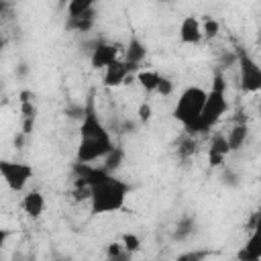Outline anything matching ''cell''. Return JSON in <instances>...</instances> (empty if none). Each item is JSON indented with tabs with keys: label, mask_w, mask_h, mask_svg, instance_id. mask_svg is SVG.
Wrapping results in <instances>:
<instances>
[{
	"label": "cell",
	"mask_w": 261,
	"mask_h": 261,
	"mask_svg": "<svg viewBox=\"0 0 261 261\" xmlns=\"http://www.w3.org/2000/svg\"><path fill=\"white\" fill-rule=\"evenodd\" d=\"M114 143L110 133L106 130L104 122L100 120L94 98L90 96L84 104V114H82V124H80V143L75 157L80 163H94L98 159H104L112 151Z\"/></svg>",
	"instance_id": "1"
},
{
	"label": "cell",
	"mask_w": 261,
	"mask_h": 261,
	"mask_svg": "<svg viewBox=\"0 0 261 261\" xmlns=\"http://www.w3.org/2000/svg\"><path fill=\"white\" fill-rule=\"evenodd\" d=\"M128 184L114 177L112 173H104L96 181L90 184V208L92 214H110L124 208L128 196Z\"/></svg>",
	"instance_id": "2"
},
{
	"label": "cell",
	"mask_w": 261,
	"mask_h": 261,
	"mask_svg": "<svg viewBox=\"0 0 261 261\" xmlns=\"http://www.w3.org/2000/svg\"><path fill=\"white\" fill-rule=\"evenodd\" d=\"M204 100H206V90L200 86H188L179 94L173 106V118L179 120L188 133H198V120Z\"/></svg>",
	"instance_id": "3"
},
{
	"label": "cell",
	"mask_w": 261,
	"mask_h": 261,
	"mask_svg": "<svg viewBox=\"0 0 261 261\" xmlns=\"http://www.w3.org/2000/svg\"><path fill=\"white\" fill-rule=\"evenodd\" d=\"M224 90H226V82L220 73H216L214 82H212V88L206 90V100H204L200 120H198V133H206L208 128H212L222 118V114L226 112L228 102H226Z\"/></svg>",
	"instance_id": "4"
},
{
	"label": "cell",
	"mask_w": 261,
	"mask_h": 261,
	"mask_svg": "<svg viewBox=\"0 0 261 261\" xmlns=\"http://www.w3.org/2000/svg\"><path fill=\"white\" fill-rule=\"evenodd\" d=\"M0 177L12 192H22L27 184L33 179V167L22 161L0 159Z\"/></svg>",
	"instance_id": "5"
},
{
	"label": "cell",
	"mask_w": 261,
	"mask_h": 261,
	"mask_svg": "<svg viewBox=\"0 0 261 261\" xmlns=\"http://www.w3.org/2000/svg\"><path fill=\"white\" fill-rule=\"evenodd\" d=\"M239 73H241V88L245 92H259L261 90V67L249 53H239Z\"/></svg>",
	"instance_id": "6"
},
{
	"label": "cell",
	"mask_w": 261,
	"mask_h": 261,
	"mask_svg": "<svg viewBox=\"0 0 261 261\" xmlns=\"http://www.w3.org/2000/svg\"><path fill=\"white\" fill-rule=\"evenodd\" d=\"M137 67H133L130 63L122 61V59H114L112 63H108L104 67V75H102V84L106 88H118V86H124L126 77L135 71Z\"/></svg>",
	"instance_id": "7"
},
{
	"label": "cell",
	"mask_w": 261,
	"mask_h": 261,
	"mask_svg": "<svg viewBox=\"0 0 261 261\" xmlns=\"http://www.w3.org/2000/svg\"><path fill=\"white\" fill-rule=\"evenodd\" d=\"M114 59H118V47L106 41H98L90 53V65L94 69H104Z\"/></svg>",
	"instance_id": "8"
},
{
	"label": "cell",
	"mask_w": 261,
	"mask_h": 261,
	"mask_svg": "<svg viewBox=\"0 0 261 261\" xmlns=\"http://www.w3.org/2000/svg\"><path fill=\"white\" fill-rule=\"evenodd\" d=\"M202 27H200V18L194 14H188L181 18L179 22V41L184 45H198L202 41Z\"/></svg>",
	"instance_id": "9"
},
{
	"label": "cell",
	"mask_w": 261,
	"mask_h": 261,
	"mask_svg": "<svg viewBox=\"0 0 261 261\" xmlns=\"http://www.w3.org/2000/svg\"><path fill=\"white\" fill-rule=\"evenodd\" d=\"M228 153H230V149H228L226 137H224V135H216V137L212 139L210 151H208V161H210V165H214V167L222 165V163H224V157H226Z\"/></svg>",
	"instance_id": "10"
},
{
	"label": "cell",
	"mask_w": 261,
	"mask_h": 261,
	"mask_svg": "<svg viewBox=\"0 0 261 261\" xmlns=\"http://www.w3.org/2000/svg\"><path fill=\"white\" fill-rule=\"evenodd\" d=\"M22 210L27 212V216L31 218H39L45 210V198L41 192L33 190V192H27L24 198H22Z\"/></svg>",
	"instance_id": "11"
},
{
	"label": "cell",
	"mask_w": 261,
	"mask_h": 261,
	"mask_svg": "<svg viewBox=\"0 0 261 261\" xmlns=\"http://www.w3.org/2000/svg\"><path fill=\"white\" fill-rule=\"evenodd\" d=\"M145 57H147V49L141 43V39L139 37H130V41L126 45V51H124V61L130 63L133 67H139V63H143Z\"/></svg>",
	"instance_id": "12"
},
{
	"label": "cell",
	"mask_w": 261,
	"mask_h": 261,
	"mask_svg": "<svg viewBox=\"0 0 261 261\" xmlns=\"http://www.w3.org/2000/svg\"><path fill=\"white\" fill-rule=\"evenodd\" d=\"M135 80L139 82V86L145 90V92H155L159 80H161V73H157L155 69H139L135 73Z\"/></svg>",
	"instance_id": "13"
},
{
	"label": "cell",
	"mask_w": 261,
	"mask_h": 261,
	"mask_svg": "<svg viewBox=\"0 0 261 261\" xmlns=\"http://www.w3.org/2000/svg\"><path fill=\"white\" fill-rule=\"evenodd\" d=\"M237 257L241 261H259L261 259V245H257V234L253 232L247 241V245H243V249L237 253Z\"/></svg>",
	"instance_id": "14"
},
{
	"label": "cell",
	"mask_w": 261,
	"mask_h": 261,
	"mask_svg": "<svg viewBox=\"0 0 261 261\" xmlns=\"http://www.w3.org/2000/svg\"><path fill=\"white\" fill-rule=\"evenodd\" d=\"M247 124H237L232 130H228V137H226V143H228V149L230 151H237L245 145V139H247Z\"/></svg>",
	"instance_id": "15"
},
{
	"label": "cell",
	"mask_w": 261,
	"mask_h": 261,
	"mask_svg": "<svg viewBox=\"0 0 261 261\" xmlns=\"http://www.w3.org/2000/svg\"><path fill=\"white\" fill-rule=\"evenodd\" d=\"M98 0H67V14L69 16H82V14H88L92 12L94 4Z\"/></svg>",
	"instance_id": "16"
},
{
	"label": "cell",
	"mask_w": 261,
	"mask_h": 261,
	"mask_svg": "<svg viewBox=\"0 0 261 261\" xmlns=\"http://www.w3.org/2000/svg\"><path fill=\"white\" fill-rule=\"evenodd\" d=\"M200 27H202V37L204 39H214L220 33V22L212 16H204L200 20Z\"/></svg>",
	"instance_id": "17"
},
{
	"label": "cell",
	"mask_w": 261,
	"mask_h": 261,
	"mask_svg": "<svg viewBox=\"0 0 261 261\" xmlns=\"http://www.w3.org/2000/svg\"><path fill=\"white\" fill-rule=\"evenodd\" d=\"M120 245H122L124 253H137L141 249V239L135 232H124L120 239Z\"/></svg>",
	"instance_id": "18"
},
{
	"label": "cell",
	"mask_w": 261,
	"mask_h": 261,
	"mask_svg": "<svg viewBox=\"0 0 261 261\" xmlns=\"http://www.w3.org/2000/svg\"><path fill=\"white\" fill-rule=\"evenodd\" d=\"M106 159V165H104V169L110 173L112 169H116L118 165H120V161H122V151L120 149H116V147H112V151L104 157Z\"/></svg>",
	"instance_id": "19"
},
{
	"label": "cell",
	"mask_w": 261,
	"mask_h": 261,
	"mask_svg": "<svg viewBox=\"0 0 261 261\" xmlns=\"http://www.w3.org/2000/svg\"><path fill=\"white\" fill-rule=\"evenodd\" d=\"M137 118H139L141 122H149V120L153 118V108H151L149 102H141V104H139V108H137Z\"/></svg>",
	"instance_id": "20"
},
{
	"label": "cell",
	"mask_w": 261,
	"mask_h": 261,
	"mask_svg": "<svg viewBox=\"0 0 261 261\" xmlns=\"http://www.w3.org/2000/svg\"><path fill=\"white\" fill-rule=\"evenodd\" d=\"M155 92H157L159 96H169V94L173 92V82L161 75V80H159V84H157V88H155Z\"/></svg>",
	"instance_id": "21"
},
{
	"label": "cell",
	"mask_w": 261,
	"mask_h": 261,
	"mask_svg": "<svg viewBox=\"0 0 261 261\" xmlns=\"http://www.w3.org/2000/svg\"><path fill=\"white\" fill-rule=\"evenodd\" d=\"M124 253V249H122V245L120 243H110L108 247H106V255L112 259V257H120Z\"/></svg>",
	"instance_id": "22"
},
{
	"label": "cell",
	"mask_w": 261,
	"mask_h": 261,
	"mask_svg": "<svg viewBox=\"0 0 261 261\" xmlns=\"http://www.w3.org/2000/svg\"><path fill=\"white\" fill-rule=\"evenodd\" d=\"M8 237H10V230H8V228H0V247L6 243Z\"/></svg>",
	"instance_id": "23"
},
{
	"label": "cell",
	"mask_w": 261,
	"mask_h": 261,
	"mask_svg": "<svg viewBox=\"0 0 261 261\" xmlns=\"http://www.w3.org/2000/svg\"><path fill=\"white\" fill-rule=\"evenodd\" d=\"M6 6H8V4H6V0H0V14L6 10Z\"/></svg>",
	"instance_id": "24"
},
{
	"label": "cell",
	"mask_w": 261,
	"mask_h": 261,
	"mask_svg": "<svg viewBox=\"0 0 261 261\" xmlns=\"http://www.w3.org/2000/svg\"><path fill=\"white\" fill-rule=\"evenodd\" d=\"M59 2H61V4H65V2H67V0H59Z\"/></svg>",
	"instance_id": "25"
}]
</instances>
